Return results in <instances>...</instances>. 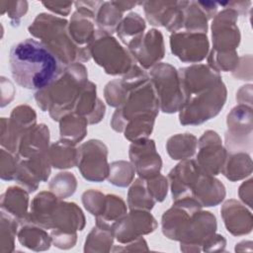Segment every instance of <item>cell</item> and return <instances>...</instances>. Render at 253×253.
I'll return each instance as SVG.
<instances>
[{
  "mask_svg": "<svg viewBox=\"0 0 253 253\" xmlns=\"http://www.w3.org/2000/svg\"><path fill=\"white\" fill-rule=\"evenodd\" d=\"M36 125L37 113L31 106L22 104L13 108L9 118H1L0 144L2 148L17 154L21 135Z\"/></svg>",
  "mask_w": 253,
  "mask_h": 253,
  "instance_id": "11",
  "label": "cell"
},
{
  "mask_svg": "<svg viewBox=\"0 0 253 253\" xmlns=\"http://www.w3.org/2000/svg\"><path fill=\"white\" fill-rule=\"evenodd\" d=\"M220 215L226 230L233 236L247 235L253 229L251 211L235 199H229L222 204Z\"/></svg>",
  "mask_w": 253,
  "mask_h": 253,
  "instance_id": "24",
  "label": "cell"
},
{
  "mask_svg": "<svg viewBox=\"0 0 253 253\" xmlns=\"http://www.w3.org/2000/svg\"><path fill=\"white\" fill-rule=\"evenodd\" d=\"M227 89L223 81L188 98L179 113L182 126H199L216 117L224 107Z\"/></svg>",
  "mask_w": 253,
  "mask_h": 253,
  "instance_id": "5",
  "label": "cell"
},
{
  "mask_svg": "<svg viewBox=\"0 0 253 253\" xmlns=\"http://www.w3.org/2000/svg\"><path fill=\"white\" fill-rule=\"evenodd\" d=\"M50 172L51 165L46 151L27 159H21L15 181L31 194L38 190L42 182L47 181Z\"/></svg>",
  "mask_w": 253,
  "mask_h": 253,
  "instance_id": "22",
  "label": "cell"
},
{
  "mask_svg": "<svg viewBox=\"0 0 253 253\" xmlns=\"http://www.w3.org/2000/svg\"><path fill=\"white\" fill-rule=\"evenodd\" d=\"M178 74L185 101L222 81L220 73L208 64L196 63L182 67L178 69Z\"/></svg>",
  "mask_w": 253,
  "mask_h": 253,
  "instance_id": "19",
  "label": "cell"
},
{
  "mask_svg": "<svg viewBox=\"0 0 253 253\" xmlns=\"http://www.w3.org/2000/svg\"><path fill=\"white\" fill-rule=\"evenodd\" d=\"M77 179L71 172L57 173L48 183V190L61 200L71 197L77 189Z\"/></svg>",
  "mask_w": 253,
  "mask_h": 253,
  "instance_id": "43",
  "label": "cell"
},
{
  "mask_svg": "<svg viewBox=\"0 0 253 253\" xmlns=\"http://www.w3.org/2000/svg\"><path fill=\"white\" fill-rule=\"evenodd\" d=\"M128 157L135 173L142 179L151 178L159 174L162 169V159L156 150L153 139L144 138L131 142L128 148Z\"/></svg>",
  "mask_w": 253,
  "mask_h": 253,
  "instance_id": "18",
  "label": "cell"
},
{
  "mask_svg": "<svg viewBox=\"0 0 253 253\" xmlns=\"http://www.w3.org/2000/svg\"><path fill=\"white\" fill-rule=\"evenodd\" d=\"M203 207L194 198L173 201V205L165 211L161 217V230L165 237L179 241L193 214Z\"/></svg>",
  "mask_w": 253,
  "mask_h": 253,
  "instance_id": "16",
  "label": "cell"
},
{
  "mask_svg": "<svg viewBox=\"0 0 253 253\" xmlns=\"http://www.w3.org/2000/svg\"><path fill=\"white\" fill-rule=\"evenodd\" d=\"M226 247V239L224 236L218 233H214L208 241L204 244L203 250L204 252H220L224 251Z\"/></svg>",
  "mask_w": 253,
  "mask_h": 253,
  "instance_id": "55",
  "label": "cell"
},
{
  "mask_svg": "<svg viewBox=\"0 0 253 253\" xmlns=\"http://www.w3.org/2000/svg\"><path fill=\"white\" fill-rule=\"evenodd\" d=\"M156 202L149 194L145 179L138 177L129 185L127 192V209L129 211H151Z\"/></svg>",
  "mask_w": 253,
  "mask_h": 253,
  "instance_id": "37",
  "label": "cell"
},
{
  "mask_svg": "<svg viewBox=\"0 0 253 253\" xmlns=\"http://www.w3.org/2000/svg\"><path fill=\"white\" fill-rule=\"evenodd\" d=\"M15 88L13 83L6 77H1V107H5L14 99Z\"/></svg>",
  "mask_w": 253,
  "mask_h": 253,
  "instance_id": "57",
  "label": "cell"
},
{
  "mask_svg": "<svg viewBox=\"0 0 253 253\" xmlns=\"http://www.w3.org/2000/svg\"><path fill=\"white\" fill-rule=\"evenodd\" d=\"M82 204L87 211L95 217L99 216L105 207L106 195L99 190L90 189L85 191L81 196Z\"/></svg>",
  "mask_w": 253,
  "mask_h": 253,
  "instance_id": "48",
  "label": "cell"
},
{
  "mask_svg": "<svg viewBox=\"0 0 253 253\" xmlns=\"http://www.w3.org/2000/svg\"><path fill=\"white\" fill-rule=\"evenodd\" d=\"M88 82V70L82 62L64 66L58 77L42 90L35 92V101L42 112L58 122L73 112L77 98Z\"/></svg>",
  "mask_w": 253,
  "mask_h": 253,
  "instance_id": "2",
  "label": "cell"
},
{
  "mask_svg": "<svg viewBox=\"0 0 253 253\" xmlns=\"http://www.w3.org/2000/svg\"><path fill=\"white\" fill-rule=\"evenodd\" d=\"M25 223L35 224L46 230L77 232L84 229L86 218L76 203L65 202L50 191H42L32 200Z\"/></svg>",
  "mask_w": 253,
  "mask_h": 253,
  "instance_id": "3",
  "label": "cell"
},
{
  "mask_svg": "<svg viewBox=\"0 0 253 253\" xmlns=\"http://www.w3.org/2000/svg\"><path fill=\"white\" fill-rule=\"evenodd\" d=\"M47 157L51 167L59 170L70 169L77 166L78 147L72 142L60 138L49 145Z\"/></svg>",
  "mask_w": 253,
  "mask_h": 253,
  "instance_id": "29",
  "label": "cell"
},
{
  "mask_svg": "<svg viewBox=\"0 0 253 253\" xmlns=\"http://www.w3.org/2000/svg\"><path fill=\"white\" fill-rule=\"evenodd\" d=\"M74 113L85 117L89 125L99 124L106 114L104 102L97 96V86L89 81L82 88L74 106Z\"/></svg>",
  "mask_w": 253,
  "mask_h": 253,
  "instance_id": "25",
  "label": "cell"
},
{
  "mask_svg": "<svg viewBox=\"0 0 253 253\" xmlns=\"http://www.w3.org/2000/svg\"><path fill=\"white\" fill-rule=\"evenodd\" d=\"M159 111V102L149 79L129 92L125 103L114 112L110 125L115 131L123 132L130 120L147 114L158 116Z\"/></svg>",
  "mask_w": 253,
  "mask_h": 253,
  "instance_id": "8",
  "label": "cell"
},
{
  "mask_svg": "<svg viewBox=\"0 0 253 253\" xmlns=\"http://www.w3.org/2000/svg\"><path fill=\"white\" fill-rule=\"evenodd\" d=\"M68 21L48 13H40L28 27V32L42 42L62 65L86 62L91 57L80 50L68 33Z\"/></svg>",
  "mask_w": 253,
  "mask_h": 253,
  "instance_id": "4",
  "label": "cell"
},
{
  "mask_svg": "<svg viewBox=\"0 0 253 253\" xmlns=\"http://www.w3.org/2000/svg\"><path fill=\"white\" fill-rule=\"evenodd\" d=\"M29 4L27 1H1L0 2V14L7 13L12 26L18 27L22 18L27 14Z\"/></svg>",
  "mask_w": 253,
  "mask_h": 253,
  "instance_id": "49",
  "label": "cell"
},
{
  "mask_svg": "<svg viewBox=\"0 0 253 253\" xmlns=\"http://www.w3.org/2000/svg\"><path fill=\"white\" fill-rule=\"evenodd\" d=\"M209 18L203 11L198 1H186L184 7L183 29L190 33L207 34Z\"/></svg>",
  "mask_w": 253,
  "mask_h": 253,
  "instance_id": "39",
  "label": "cell"
},
{
  "mask_svg": "<svg viewBox=\"0 0 253 253\" xmlns=\"http://www.w3.org/2000/svg\"><path fill=\"white\" fill-rule=\"evenodd\" d=\"M174 1H141L147 22L153 27H162L167 11Z\"/></svg>",
  "mask_w": 253,
  "mask_h": 253,
  "instance_id": "46",
  "label": "cell"
},
{
  "mask_svg": "<svg viewBox=\"0 0 253 253\" xmlns=\"http://www.w3.org/2000/svg\"><path fill=\"white\" fill-rule=\"evenodd\" d=\"M199 5L203 9V11L206 13L208 16L209 20H212L213 17L217 14L218 11V4L217 2H212V1H198Z\"/></svg>",
  "mask_w": 253,
  "mask_h": 253,
  "instance_id": "60",
  "label": "cell"
},
{
  "mask_svg": "<svg viewBox=\"0 0 253 253\" xmlns=\"http://www.w3.org/2000/svg\"><path fill=\"white\" fill-rule=\"evenodd\" d=\"M49 234L52 245L58 249L67 250L73 248L77 242V232L52 229Z\"/></svg>",
  "mask_w": 253,
  "mask_h": 253,
  "instance_id": "51",
  "label": "cell"
},
{
  "mask_svg": "<svg viewBox=\"0 0 253 253\" xmlns=\"http://www.w3.org/2000/svg\"><path fill=\"white\" fill-rule=\"evenodd\" d=\"M89 51L95 63L112 76H124L136 63L129 50L116 38L98 30L89 46Z\"/></svg>",
  "mask_w": 253,
  "mask_h": 253,
  "instance_id": "6",
  "label": "cell"
},
{
  "mask_svg": "<svg viewBox=\"0 0 253 253\" xmlns=\"http://www.w3.org/2000/svg\"><path fill=\"white\" fill-rule=\"evenodd\" d=\"M17 238L22 246L37 252L46 251L52 244L50 234L46 229L31 223L20 225Z\"/></svg>",
  "mask_w": 253,
  "mask_h": 253,
  "instance_id": "31",
  "label": "cell"
},
{
  "mask_svg": "<svg viewBox=\"0 0 253 253\" xmlns=\"http://www.w3.org/2000/svg\"><path fill=\"white\" fill-rule=\"evenodd\" d=\"M49 128L44 124H37L20 137L17 154L21 159L46 152L49 147Z\"/></svg>",
  "mask_w": 253,
  "mask_h": 253,
  "instance_id": "26",
  "label": "cell"
},
{
  "mask_svg": "<svg viewBox=\"0 0 253 253\" xmlns=\"http://www.w3.org/2000/svg\"><path fill=\"white\" fill-rule=\"evenodd\" d=\"M171 52L182 62L198 63L210 52V41L207 34L176 32L169 38Z\"/></svg>",
  "mask_w": 253,
  "mask_h": 253,
  "instance_id": "15",
  "label": "cell"
},
{
  "mask_svg": "<svg viewBox=\"0 0 253 253\" xmlns=\"http://www.w3.org/2000/svg\"><path fill=\"white\" fill-rule=\"evenodd\" d=\"M238 197L241 202L247 206L249 209L252 208L253 201V179L249 178L244 181L238 188Z\"/></svg>",
  "mask_w": 253,
  "mask_h": 253,
  "instance_id": "56",
  "label": "cell"
},
{
  "mask_svg": "<svg viewBox=\"0 0 253 253\" xmlns=\"http://www.w3.org/2000/svg\"><path fill=\"white\" fill-rule=\"evenodd\" d=\"M148 250L149 248H148L147 242L143 238V236L126 244L115 245L112 248L113 252H141V251H148Z\"/></svg>",
  "mask_w": 253,
  "mask_h": 253,
  "instance_id": "53",
  "label": "cell"
},
{
  "mask_svg": "<svg viewBox=\"0 0 253 253\" xmlns=\"http://www.w3.org/2000/svg\"><path fill=\"white\" fill-rule=\"evenodd\" d=\"M156 117V115L147 114L130 120L123 131L125 138L130 142L148 138L152 133Z\"/></svg>",
  "mask_w": 253,
  "mask_h": 253,
  "instance_id": "40",
  "label": "cell"
},
{
  "mask_svg": "<svg viewBox=\"0 0 253 253\" xmlns=\"http://www.w3.org/2000/svg\"><path fill=\"white\" fill-rule=\"evenodd\" d=\"M158 223L156 218L149 211H129L119 221H117L112 230L115 239L120 244H126L133 241L143 235L155 231Z\"/></svg>",
  "mask_w": 253,
  "mask_h": 253,
  "instance_id": "17",
  "label": "cell"
},
{
  "mask_svg": "<svg viewBox=\"0 0 253 253\" xmlns=\"http://www.w3.org/2000/svg\"><path fill=\"white\" fill-rule=\"evenodd\" d=\"M252 94H253V85L245 84L241 86L236 92V101L237 105H245L252 107Z\"/></svg>",
  "mask_w": 253,
  "mask_h": 253,
  "instance_id": "59",
  "label": "cell"
},
{
  "mask_svg": "<svg viewBox=\"0 0 253 253\" xmlns=\"http://www.w3.org/2000/svg\"><path fill=\"white\" fill-rule=\"evenodd\" d=\"M0 213V253H11L15 251V238L21 224L4 211Z\"/></svg>",
  "mask_w": 253,
  "mask_h": 253,
  "instance_id": "41",
  "label": "cell"
},
{
  "mask_svg": "<svg viewBox=\"0 0 253 253\" xmlns=\"http://www.w3.org/2000/svg\"><path fill=\"white\" fill-rule=\"evenodd\" d=\"M218 6L223 8H230L234 10L238 16H247L250 11L251 1H226V2H217Z\"/></svg>",
  "mask_w": 253,
  "mask_h": 253,
  "instance_id": "58",
  "label": "cell"
},
{
  "mask_svg": "<svg viewBox=\"0 0 253 253\" xmlns=\"http://www.w3.org/2000/svg\"><path fill=\"white\" fill-rule=\"evenodd\" d=\"M207 60H208V65L219 73L220 71L232 72L238 65L239 56H238L237 50L219 52V51L211 49L207 56Z\"/></svg>",
  "mask_w": 253,
  "mask_h": 253,
  "instance_id": "45",
  "label": "cell"
},
{
  "mask_svg": "<svg viewBox=\"0 0 253 253\" xmlns=\"http://www.w3.org/2000/svg\"><path fill=\"white\" fill-rule=\"evenodd\" d=\"M123 18L124 13L121 12L112 1H103L96 13L95 22L97 30L113 36Z\"/></svg>",
  "mask_w": 253,
  "mask_h": 253,
  "instance_id": "38",
  "label": "cell"
},
{
  "mask_svg": "<svg viewBox=\"0 0 253 253\" xmlns=\"http://www.w3.org/2000/svg\"><path fill=\"white\" fill-rule=\"evenodd\" d=\"M113 4L121 11V12H126L129 11L132 8H134L136 5H140L141 1H112Z\"/></svg>",
  "mask_w": 253,
  "mask_h": 253,
  "instance_id": "61",
  "label": "cell"
},
{
  "mask_svg": "<svg viewBox=\"0 0 253 253\" xmlns=\"http://www.w3.org/2000/svg\"><path fill=\"white\" fill-rule=\"evenodd\" d=\"M132 89L134 88L123 78L109 81L104 88L105 101L110 107L117 109L125 103Z\"/></svg>",
  "mask_w": 253,
  "mask_h": 253,
  "instance_id": "44",
  "label": "cell"
},
{
  "mask_svg": "<svg viewBox=\"0 0 253 253\" xmlns=\"http://www.w3.org/2000/svg\"><path fill=\"white\" fill-rule=\"evenodd\" d=\"M126 212L127 206L120 196L107 194L104 210L99 216L95 217L96 224L112 229L114 224L126 215Z\"/></svg>",
  "mask_w": 253,
  "mask_h": 253,
  "instance_id": "35",
  "label": "cell"
},
{
  "mask_svg": "<svg viewBox=\"0 0 253 253\" xmlns=\"http://www.w3.org/2000/svg\"><path fill=\"white\" fill-rule=\"evenodd\" d=\"M149 79L159 102V109L164 114L180 111L185 98L181 88L178 69L167 62H159L149 69Z\"/></svg>",
  "mask_w": 253,
  "mask_h": 253,
  "instance_id": "7",
  "label": "cell"
},
{
  "mask_svg": "<svg viewBox=\"0 0 253 253\" xmlns=\"http://www.w3.org/2000/svg\"><path fill=\"white\" fill-rule=\"evenodd\" d=\"M198 149L195 162L200 172L214 177L220 174L227 150L222 145L219 134L211 129L206 130L198 139Z\"/></svg>",
  "mask_w": 253,
  "mask_h": 253,
  "instance_id": "13",
  "label": "cell"
},
{
  "mask_svg": "<svg viewBox=\"0 0 253 253\" xmlns=\"http://www.w3.org/2000/svg\"><path fill=\"white\" fill-rule=\"evenodd\" d=\"M166 151L173 160L190 159L196 154L198 138L190 132L177 133L166 141Z\"/></svg>",
  "mask_w": 253,
  "mask_h": 253,
  "instance_id": "34",
  "label": "cell"
},
{
  "mask_svg": "<svg viewBox=\"0 0 253 253\" xmlns=\"http://www.w3.org/2000/svg\"><path fill=\"white\" fill-rule=\"evenodd\" d=\"M201 172L193 159L181 160L168 173V183L173 201L189 198ZM192 198V197H191Z\"/></svg>",
  "mask_w": 253,
  "mask_h": 253,
  "instance_id": "23",
  "label": "cell"
},
{
  "mask_svg": "<svg viewBox=\"0 0 253 253\" xmlns=\"http://www.w3.org/2000/svg\"><path fill=\"white\" fill-rule=\"evenodd\" d=\"M127 49L141 68L149 70L164 58L165 44L163 35L157 29H150L145 32L136 43Z\"/></svg>",
  "mask_w": 253,
  "mask_h": 253,
  "instance_id": "20",
  "label": "cell"
},
{
  "mask_svg": "<svg viewBox=\"0 0 253 253\" xmlns=\"http://www.w3.org/2000/svg\"><path fill=\"white\" fill-rule=\"evenodd\" d=\"M216 229L215 215L209 211H198L193 214L179 240L180 250L184 253L201 252L208 239L216 233Z\"/></svg>",
  "mask_w": 253,
  "mask_h": 253,
  "instance_id": "12",
  "label": "cell"
},
{
  "mask_svg": "<svg viewBox=\"0 0 253 253\" xmlns=\"http://www.w3.org/2000/svg\"><path fill=\"white\" fill-rule=\"evenodd\" d=\"M226 191L224 185L214 176L200 175L197 180L191 197L194 198L203 208L215 207L224 200Z\"/></svg>",
  "mask_w": 253,
  "mask_h": 253,
  "instance_id": "27",
  "label": "cell"
},
{
  "mask_svg": "<svg viewBox=\"0 0 253 253\" xmlns=\"http://www.w3.org/2000/svg\"><path fill=\"white\" fill-rule=\"evenodd\" d=\"M115 236L111 228L95 225L86 236L84 242L85 253H106L112 251Z\"/></svg>",
  "mask_w": 253,
  "mask_h": 253,
  "instance_id": "36",
  "label": "cell"
},
{
  "mask_svg": "<svg viewBox=\"0 0 253 253\" xmlns=\"http://www.w3.org/2000/svg\"><path fill=\"white\" fill-rule=\"evenodd\" d=\"M42 4L53 14L65 17L71 12V7L74 3L70 1H43Z\"/></svg>",
  "mask_w": 253,
  "mask_h": 253,
  "instance_id": "54",
  "label": "cell"
},
{
  "mask_svg": "<svg viewBox=\"0 0 253 253\" xmlns=\"http://www.w3.org/2000/svg\"><path fill=\"white\" fill-rule=\"evenodd\" d=\"M58 123L61 139H65L77 145L85 138L87 134V126L89 125L85 117L71 112L62 117Z\"/></svg>",
  "mask_w": 253,
  "mask_h": 253,
  "instance_id": "33",
  "label": "cell"
},
{
  "mask_svg": "<svg viewBox=\"0 0 253 253\" xmlns=\"http://www.w3.org/2000/svg\"><path fill=\"white\" fill-rule=\"evenodd\" d=\"M252 158L247 152H228L221 174L231 182H237L250 177L252 174Z\"/></svg>",
  "mask_w": 253,
  "mask_h": 253,
  "instance_id": "30",
  "label": "cell"
},
{
  "mask_svg": "<svg viewBox=\"0 0 253 253\" xmlns=\"http://www.w3.org/2000/svg\"><path fill=\"white\" fill-rule=\"evenodd\" d=\"M224 133L225 149L228 152L252 151L253 142V108L236 105L226 116Z\"/></svg>",
  "mask_w": 253,
  "mask_h": 253,
  "instance_id": "9",
  "label": "cell"
},
{
  "mask_svg": "<svg viewBox=\"0 0 253 253\" xmlns=\"http://www.w3.org/2000/svg\"><path fill=\"white\" fill-rule=\"evenodd\" d=\"M9 63L14 81L36 92L53 82L64 68L42 42L34 39L15 43L10 49Z\"/></svg>",
  "mask_w": 253,
  "mask_h": 253,
  "instance_id": "1",
  "label": "cell"
},
{
  "mask_svg": "<svg viewBox=\"0 0 253 253\" xmlns=\"http://www.w3.org/2000/svg\"><path fill=\"white\" fill-rule=\"evenodd\" d=\"M145 184L149 194L156 203H160L165 200L169 189L168 179L165 176L159 173L151 178L145 179Z\"/></svg>",
  "mask_w": 253,
  "mask_h": 253,
  "instance_id": "50",
  "label": "cell"
},
{
  "mask_svg": "<svg viewBox=\"0 0 253 253\" xmlns=\"http://www.w3.org/2000/svg\"><path fill=\"white\" fill-rule=\"evenodd\" d=\"M74 6L76 10L69 20L68 33L76 46L91 57L89 46L97 32L95 29L96 12L81 6L77 1L74 2Z\"/></svg>",
  "mask_w": 253,
  "mask_h": 253,
  "instance_id": "21",
  "label": "cell"
},
{
  "mask_svg": "<svg viewBox=\"0 0 253 253\" xmlns=\"http://www.w3.org/2000/svg\"><path fill=\"white\" fill-rule=\"evenodd\" d=\"M29 194L21 186L7 188L0 197V211L17 219L20 224L25 223L30 211Z\"/></svg>",
  "mask_w": 253,
  "mask_h": 253,
  "instance_id": "28",
  "label": "cell"
},
{
  "mask_svg": "<svg viewBox=\"0 0 253 253\" xmlns=\"http://www.w3.org/2000/svg\"><path fill=\"white\" fill-rule=\"evenodd\" d=\"M232 76L236 79L243 81H251L252 80V55L244 54L239 56L238 65L231 72Z\"/></svg>",
  "mask_w": 253,
  "mask_h": 253,
  "instance_id": "52",
  "label": "cell"
},
{
  "mask_svg": "<svg viewBox=\"0 0 253 253\" xmlns=\"http://www.w3.org/2000/svg\"><path fill=\"white\" fill-rule=\"evenodd\" d=\"M237 20L238 14L230 8H223L217 12L211 25V49L219 52L237 50L241 41Z\"/></svg>",
  "mask_w": 253,
  "mask_h": 253,
  "instance_id": "14",
  "label": "cell"
},
{
  "mask_svg": "<svg viewBox=\"0 0 253 253\" xmlns=\"http://www.w3.org/2000/svg\"><path fill=\"white\" fill-rule=\"evenodd\" d=\"M135 174V169L130 162L117 160L110 164L107 180L116 187L126 188L133 182Z\"/></svg>",
  "mask_w": 253,
  "mask_h": 253,
  "instance_id": "42",
  "label": "cell"
},
{
  "mask_svg": "<svg viewBox=\"0 0 253 253\" xmlns=\"http://www.w3.org/2000/svg\"><path fill=\"white\" fill-rule=\"evenodd\" d=\"M21 158L4 148L0 150V178L3 181L15 180Z\"/></svg>",
  "mask_w": 253,
  "mask_h": 253,
  "instance_id": "47",
  "label": "cell"
},
{
  "mask_svg": "<svg viewBox=\"0 0 253 253\" xmlns=\"http://www.w3.org/2000/svg\"><path fill=\"white\" fill-rule=\"evenodd\" d=\"M108 153L107 145L99 139H89L79 145L77 167L85 180L100 183L107 179Z\"/></svg>",
  "mask_w": 253,
  "mask_h": 253,
  "instance_id": "10",
  "label": "cell"
},
{
  "mask_svg": "<svg viewBox=\"0 0 253 253\" xmlns=\"http://www.w3.org/2000/svg\"><path fill=\"white\" fill-rule=\"evenodd\" d=\"M252 241L251 240H242L236 243L234 250L236 252H244V251H252Z\"/></svg>",
  "mask_w": 253,
  "mask_h": 253,
  "instance_id": "62",
  "label": "cell"
},
{
  "mask_svg": "<svg viewBox=\"0 0 253 253\" xmlns=\"http://www.w3.org/2000/svg\"><path fill=\"white\" fill-rule=\"evenodd\" d=\"M145 29V20L138 13L130 12L123 18L116 33L126 48H129L142 38Z\"/></svg>",
  "mask_w": 253,
  "mask_h": 253,
  "instance_id": "32",
  "label": "cell"
}]
</instances>
